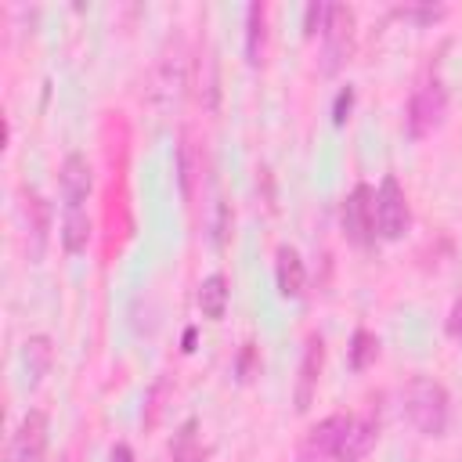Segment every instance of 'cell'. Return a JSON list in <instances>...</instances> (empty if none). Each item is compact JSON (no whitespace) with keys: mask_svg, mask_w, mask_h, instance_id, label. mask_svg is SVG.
I'll use <instances>...</instances> for the list:
<instances>
[{"mask_svg":"<svg viewBox=\"0 0 462 462\" xmlns=\"http://www.w3.org/2000/svg\"><path fill=\"white\" fill-rule=\"evenodd\" d=\"M404 415L419 433L440 437L448 430V415H451L448 390L430 375H411L404 386Z\"/></svg>","mask_w":462,"mask_h":462,"instance_id":"cell-1","label":"cell"},{"mask_svg":"<svg viewBox=\"0 0 462 462\" xmlns=\"http://www.w3.org/2000/svg\"><path fill=\"white\" fill-rule=\"evenodd\" d=\"M448 116V90L440 83V76H422L411 94H408V105H404V126H408V137L411 141H422L430 137Z\"/></svg>","mask_w":462,"mask_h":462,"instance_id":"cell-2","label":"cell"},{"mask_svg":"<svg viewBox=\"0 0 462 462\" xmlns=\"http://www.w3.org/2000/svg\"><path fill=\"white\" fill-rule=\"evenodd\" d=\"M339 224H343V235L354 245H372L375 242V191L368 184L350 188V195L339 206Z\"/></svg>","mask_w":462,"mask_h":462,"instance_id":"cell-3","label":"cell"},{"mask_svg":"<svg viewBox=\"0 0 462 462\" xmlns=\"http://www.w3.org/2000/svg\"><path fill=\"white\" fill-rule=\"evenodd\" d=\"M411 224V209H408V195L397 184V177H383L379 191H375V227L383 238L397 242Z\"/></svg>","mask_w":462,"mask_h":462,"instance_id":"cell-4","label":"cell"},{"mask_svg":"<svg viewBox=\"0 0 462 462\" xmlns=\"http://www.w3.org/2000/svg\"><path fill=\"white\" fill-rule=\"evenodd\" d=\"M346 426H350V415H328L318 426H310L296 448V462H332Z\"/></svg>","mask_w":462,"mask_h":462,"instance_id":"cell-5","label":"cell"},{"mask_svg":"<svg viewBox=\"0 0 462 462\" xmlns=\"http://www.w3.org/2000/svg\"><path fill=\"white\" fill-rule=\"evenodd\" d=\"M43 451H47V415L25 411L18 430L11 433L7 462H43Z\"/></svg>","mask_w":462,"mask_h":462,"instance_id":"cell-6","label":"cell"},{"mask_svg":"<svg viewBox=\"0 0 462 462\" xmlns=\"http://www.w3.org/2000/svg\"><path fill=\"white\" fill-rule=\"evenodd\" d=\"M321 365H325V339L310 336L300 357V372H296V386H292V404L296 411H307L314 393H318V379H321Z\"/></svg>","mask_w":462,"mask_h":462,"instance_id":"cell-7","label":"cell"},{"mask_svg":"<svg viewBox=\"0 0 462 462\" xmlns=\"http://www.w3.org/2000/svg\"><path fill=\"white\" fill-rule=\"evenodd\" d=\"M350 36H354V11L346 4H328V22H325V32H321L328 72L350 54Z\"/></svg>","mask_w":462,"mask_h":462,"instance_id":"cell-8","label":"cell"},{"mask_svg":"<svg viewBox=\"0 0 462 462\" xmlns=\"http://www.w3.org/2000/svg\"><path fill=\"white\" fill-rule=\"evenodd\" d=\"M90 199V162L79 152H69L61 162V202L65 209H87Z\"/></svg>","mask_w":462,"mask_h":462,"instance_id":"cell-9","label":"cell"},{"mask_svg":"<svg viewBox=\"0 0 462 462\" xmlns=\"http://www.w3.org/2000/svg\"><path fill=\"white\" fill-rule=\"evenodd\" d=\"M375 437H379V422H375L372 415H361V419L350 415V426H346V433H343V440H339L336 462H361V458L372 451Z\"/></svg>","mask_w":462,"mask_h":462,"instance_id":"cell-10","label":"cell"},{"mask_svg":"<svg viewBox=\"0 0 462 462\" xmlns=\"http://www.w3.org/2000/svg\"><path fill=\"white\" fill-rule=\"evenodd\" d=\"M274 282H278V292L285 300H300L303 296L307 267H303V260H300V253L292 245H278V253H274Z\"/></svg>","mask_w":462,"mask_h":462,"instance_id":"cell-11","label":"cell"},{"mask_svg":"<svg viewBox=\"0 0 462 462\" xmlns=\"http://www.w3.org/2000/svg\"><path fill=\"white\" fill-rule=\"evenodd\" d=\"M25 227H29V260H40L47 245V202L36 191H25Z\"/></svg>","mask_w":462,"mask_h":462,"instance_id":"cell-12","label":"cell"},{"mask_svg":"<svg viewBox=\"0 0 462 462\" xmlns=\"http://www.w3.org/2000/svg\"><path fill=\"white\" fill-rule=\"evenodd\" d=\"M51 361H54V346H51V339H47V336H29V339H25V350H22V365H25V379H29V386H36V383L47 375Z\"/></svg>","mask_w":462,"mask_h":462,"instance_id":"cell-13","label":"cell"},{"mask_svg":"<svg viewBox=\"0 0 462 462\" xmlns=\"http://www.w3.org/2000/svg\"><path fill=\"white\" fill-rule=\"evenodd\" d=\"M263 40H267V11L263 4L245 7V61L260 65L263 61Z\"/></svg>","mask_w":462,"mask_h":462,"instance_id":"cell-14","label":"cell"},{"mask_svg":"<svg viewBox=\"0 0 462 462\" xmlns=\"http://www.w3.org/2000/svg\"><path fill=\"white\" fill-rule=\"evenodd\" d=\"M199 310L209 318V321H220L224 310H227V278L217 271L209 278H202L199 285Z\"/></svg>","mask_w":462,"mask_h":462,"instance_id":"cell-15","label":"cell"},{"mask_svg":"<svg viewBox=\"0 0 462 462\" xmlns=\"http://www.w3.org/2000/svg\"><path fill=\"white\" fill-rule=\"evenodd\" d=\"M87 242H90L87 209H61V245H65V253H83Z\"/></svg>","mask_w":462,"mask_h":462,"instance_id":"cell-16","label":"cell"},{"mask_svg":"<svg viewBox=\"0 0 462 462\" xmlns=\"http://www.w3.org/2000/svg\"><path fill=\"white\" fill-rule=\"evenodd\" d=\"M375 354H379V339H375L368 328H357V332L350 336V346H346L350 368H354V372H365V368L375 361Z\"/></svg>","mask_w":462,"mask_h":462,"instance_id":"cell-17","label":"cell"},{"mask_svg":"<svg viewBox=\"0 0 462 462\" xmlns=\"http://www.w3.org/2000/svg\"><path fill=\"white\" fill-rule=\"evenodd\" d=\"M256 368H260V361H256V343H242L238 361H235V375H238V383H249V379L256 375Z\"/></svg>","mask_w":462,"mask_h":462,"instance_id":"cell-18","label":"cell"},{"mask_svg":"<svg viewBox=\"0 0 462 462\" xmlns=\"http://www.w3.org/2000/svg\"><path fill=\"white\" fill-rule=\"evenodd\" d=\"M325 22H328V4H307V11H303V36L325 32Z\"/></svg>","mask_w":462,"mask_h":462,"instance_id":"cell-19","label":"cell"},{"mask_svg":"<svg viewBox=\"0 0 462 462\" xmlns=\"http://www.w3.org/2000/svg\"><path fill=\"white\" fill-rule=\"evenodd\" d=\"M177 166H180V188H184V195H191V177H195V155H191V141H188V137L180 141V152H177Z\"/></svg>","mask_w":462,"mask_h":462,"instance_id":"cell-20","label":"cell"},{"mask_svg":"<svg viewBox=\"0 0 462 462\" xmlns=\"http://www.w3.org/2000/svg\"><path fill=\"white\" fill-rule=\"evenodd\" d=\"M350 108H354V87H343V90L336 94V101H332V123L343 126V123L350 119Z\"/></svg>","mask_w":462,"mask_h":462,"instance_id":"cell-21","label":"cell"},{"mask_svg":"<svg viewBox=\"0 0 462 462\" xmlns=\"http://www.w3.org/2000/svg\"><path fill=\"white\" fill-rule=\"evenodd\" d=\"M444 332H448L451 339H458V343H462V292L455 296V303H451V310H448V321H444Z\"/></svg>","mask_w":462,"mask_h":462,"instance_id":"cell-22","label":"cell"},{"mask_svg":"<svg viewBox=\"0 0 462 462\" xmlns=\"http://www.w3.org/2000/svg\"><path fill=\"white\" fill-rule=\"evenodd\" d=\"M401 14L419 18V22H437V18L444 14V7H401Z\"/></svg>","mask_w":462,"mask_h":462,"instance_id":"cell-23","label":"cell"},{"mask_svg":"<svg viewBox=\"0 0 462 462\" xmlns=\"http://www.w3.org/2000/svg\"><path fill=\"white\" fill-rule=\"evenodd\" d=\"M224 238H227V206L217 209V249H224Z\"/></svg>","mask_w":462,"mask_h":462,"instance_id":"cell-24","label":"cell"},{"mask_svg":"<svg viewBox=\"0 0 462 462\" xmlns=\"http://www.w3.org/2000/svg\"><path fill=\"white\" fill-rule=\"evenodd\" d=\"M112 462H134L130 444H116V448H112Z\"/></svg>","mask_w":462,"mask_h":462,"instance_id":"cell-25","label":"cell"},{"mask_svg":"<svg viewBox=\"0 0 462 462\" xmlns=\"http://www.w3.org/2000/svg\"><path fill=\"white\" fill-rule=\"evenodd\" d=\"M191 343H195V328L184 332V350H191Z\"/></svg>","mask_w":462,"mask_h":462,"instance_id":"cell-26","label":"cell"}]
</instances>
